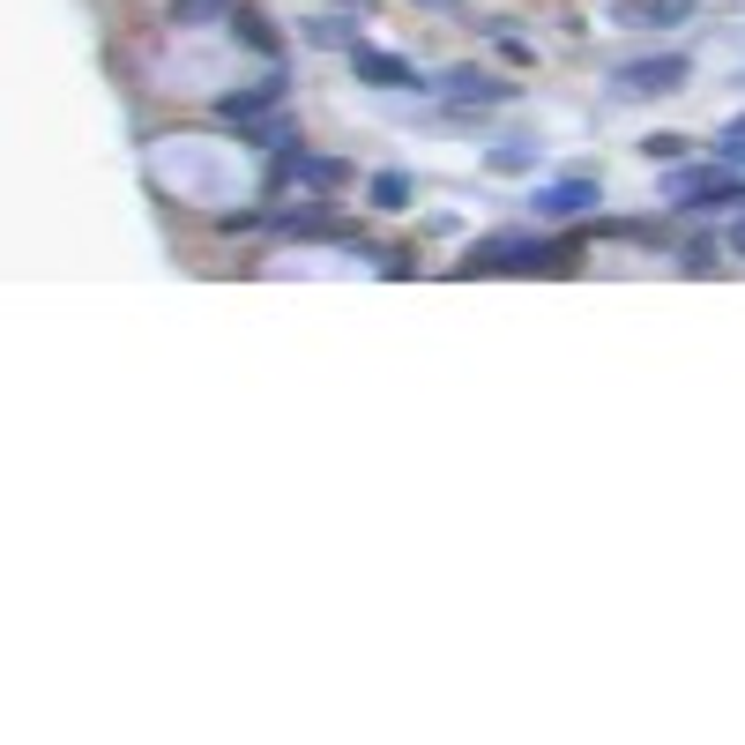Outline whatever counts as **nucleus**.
Instances as JSON below:
<instances>
[{
    "label": "nucleus",
    "instance_id": "1",
    "mask_svg": "<svg viewBox=\"0 0 745 745\" xmlns=\"http://www.w3.org/2000/svg\"><path fill=\"white\" fill-rule=\"evenodd\" d=\"M686 74H694L686 52H648V60L612 68V98H678V90H686Z\"/></svg>",
    "mask_w": 745,
    "mask_h": 745
},
{
    "label": "nucleus",
    "instance_id": "2",
    "mask_svg": "<svg viewBox=\"0 0 745 745\" xmlns=\"http://www.w3.org/2000/svg\"><path fill=\"white\" fill-rule=\"evenodd\" d=\"M515 276V269H545V239H522V231H499L485 247H470V276Z\"/></svg>",
    "mask_w": 745,
    "mask_h": 745
},
{
    "label": "nucleus",
    "instance_id": "3",
    "mask_svg": "<svg viewBox=\"0 0 745 745\" xmlns=\"http://www.w3.org/2000/svg\"><path fill=\"white\" fill-rule=\"evenodd\" d=\"M596 179H559V187H537L529 195V209H537V224H567V217H582V209H596Z\"/></svg>",
    "mask_w": 745,
    "mask_h": 745
},
{
    "label": "nucleus",
    "instance_id": "4",
    "mask_svg": "<svg viewBox=\"0 0 745 745\" xmlns=\"http://www.w3.org/2000/svg\"><path fill=\"white\" fill-rule=\"evenodd\" d=\"M440 90L455 105H507V98H515V82H499V74H485V68H447Z\"/></svg>",
    "mask_w": 745,
    "mask_h": 745
},
{
    "label": "nucleus",
    "instance_id": "5",
    "mask_svg": "<svg viewBox=\"0 0 745 745\" xmlns=\"http://www.w3.org/2000/svg\"><path fill=\"white\" fill-rule=\"evenodd\" d=\"M664 195L670 201H745V179L738 172H670Z\"/></svg>",
    "mask_w": 745,
    "mask_h": 745
},
{
    "label": "nucleus",
    "instance_id": "6",
    "mask_svg": "<svg viewBox=\"0 0 745 745\" xmlns=\"http://www.w3.org/2000/svg\"><path fill=\"white\" fill-rule=\"evenodd\" d=\"M350 68H358V82H380V90L418 82V68H410V60H396V52H366V46H350Z\"/></svg>",
    "mask_w": 745,
    "mask_h": 745
},
{
    "label": "nucleus",
    "instance_id": "7",
    "mask_svg": "<svg viewBox=\"0 0 745 745\" xmlns=\"http://www.w3.org/2000/svg\"><path fill=\"white\" fill-rule=\"evenodd\" d=\"M276 98H284V74L269 68V74H261V82H254V90H239V98H224L217 112H224V120H254V112H269Z\"/></svg>",
    "mask_w": 745,
    "mask_h": 745
},
{
    "label": "nucleus",
    "instance_id": "8",
    "mask_svg": "<svg viewBox=\"0 0 745 745\" xmlns=\"http://www.w3.org/2000/svg\"><path fill=\"white\" fill-rule=\"evenodd\" d=\"M612 16H619V23H686L694 0H619Z\"/></svg>",
    "mask_w": 745,
    "mask_h": 745
},
{
    "label": "nucleus",
    "instance_id": "9",
    "mask_svg": "<svg viewBox=\"0 0 745 745\" xmlns=\"http://www.w3.org/2000/svg\"><path fill=\"white\" fill-rule=\"evenodd\" d=\"M493 172H537V149H529V142H499L493 149Z\"/></svg>",
    "mask_w": 745,
    "mask_h": 745
},
{
    "label": "nucleus",
    "instance_id": "10",
    "mask_svg": "<svg viewBox=\"0 0 745 745\" xmlns=\"http://www.w3.org/2000/svg\"><path fill=\"white\" fill-rule=\"evenodd\" d=\"M372 201H380V209H403V201H410V179H403V172H380V179H372Z\"/></svg>",
    "mask_w": 745,
    "mask_h": 745
},
{
    "label": "nucleus",
    "instance_id": "11",
    "mask_svg": "<svg viewBox=\"0 0 745 745\" xmlns=\"http://www.w3.org/2000/svg\"><path fill=\"white\" fill-rule=\"evenodd\" d=\"M716 157H723V165H745V120H731L716 135Z\"/></svg>",
    "mask_w": 745,
    "mask_h": 745
},
{
    "label": "nucleus",
    "instance_id": "12",
    "mask_svg": "<svg viewBox=\"0 0 745 745\" xmlns=\"http://www.w3.org/2000/svg\"><path fill=\"white\" fill-rule=\"evenodd\" d=\"M642 149H648V157H664V165H670V157H686V142H678V135H648Z\"/></svg>",
    "mask_w": 745,
    "mask_h": 745
},
{
    "label": "nucleus",
    "instance_id": "13",
    "mask_svg": "<svg viewBox=\"0 0 745 745\" xmlns=\"http://www.w3.org/2000/svg\"><path fill=\"white\" fill-rule=\"evenodd\" d=\"M224 0H179V23H201V16H217Z\"/></svg>",
    "mask_w": 745,
    "mask_h": 745
},
{
    "label": "nucleus",
    "instance_id": "14",
    "mask_svg": "<svg viewBox=\"0 0 745 745\" xmlns=\"http://www.w3.org/2000/svg\"><path fill=\"white\" fill-rule=\"evenodd\" d=\"M731 254H745V217H738V224H731Z\"/></svg>",
    "mask_w": 745,
    "mask_h": 745
},
{
    "label": "nucleus",
    "instance_id": "15",
    "mask_svg": "<svg viewBox=\"0 0 745 745\" xmlns=\"http://www.w3.org/2000/svg\"><path fill=\"white\" fill-rule=\"evenodd\" d=\"M433 8H447V0H433Z\"/></svg>",
    "mask_w": 745,
    "mask_h": 745
}]
</instances>
